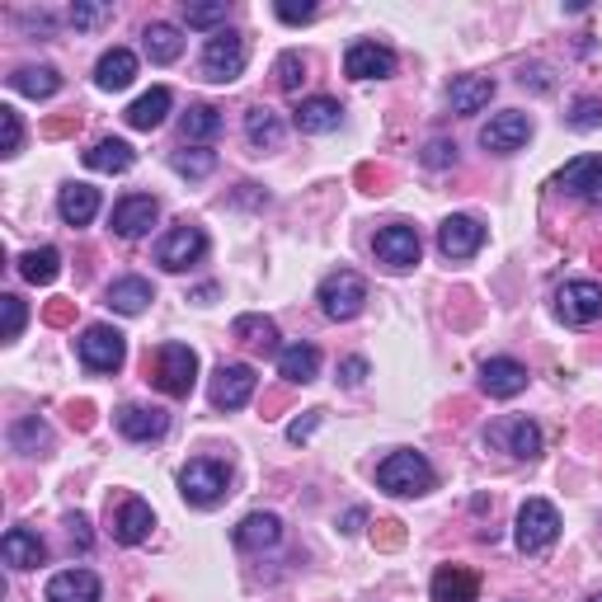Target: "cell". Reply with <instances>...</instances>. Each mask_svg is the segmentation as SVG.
I'll use <instances>...</instances> for the list:
<instances>
[{"label": "cell", "mask_w": 602, "mask_h": 602, "mask_svg": "<svg viewBox=\"0 0 602 602\" xmlns=\"http://www.w3.org/2000/svg\"><path fill=\"white\" fill-rule=\"evenodd\" d=\"M358 179L367 184V193H386V184H391V175H386V170H372V165L358 170Z\"/></svg>", "instance_id": "54"}, {"label": "cell", "mask_w": 602, "mask_h": 602, "mask_svg": "<svg viewBox=\"0 0 602 602\" xmlns=\"http://www.w3.org/2000/svg\"><path fill=\"white\" fill-rule=\"evenodd\" d=\"M367 372H372V367H367V358H358V353H353V358H343V363H339V381H343V386H363V381H367Z\"/></svg>", "instance_id": "48"}, {"label": "cell", "mask_w": 602, "mask_h": 602, "mask_svg": "<svg viewBox=\"0 0 602 602\" xmlns=\"http://www.w3.org/2000/svg\"><path fill=\"white\" fill-rule=\"evenodd\" d=\"M151 386L165 391L170 400H184L198 386V353L189 343H161L155 349V367H151Z\"/></svg>", "instance_id": "2"}, {"label": "cell", "mask_w": 602, "mask_h": 602, "mask_svg": "<svg viewBox=\"0 0 602 602\" xmlns=\"http://www.w3.org/2000/svg\"><path fill=\"white\" fill-rule=\"evenodd\" d=\"M57 212H62L66 226H90L99 212V189H90V184H66L62 198H57Z\"/></svg>", "instance_id": "29"}, {"label": "cell", "mask_w": 602, "mask_h": 602, "mask_svg": "<svg viewBox=\"0 0 602 602\" xmlns=\"http://www.w3.org/2000/svg\"><path fill=\"white\" fill-rule=\"evenodd\" d=\"M278 377L292 386L315 381L321 377V349H315V343H288V349H278Z\"/></svg>", "instance_id": "23"}, {"label": "cell", "mask_w": 602, "mask_h": 602, "mask_svg": "<svg viewBox=\"0 0 602 602\" xmlns=\"http://www.w3.org/2000/svg\"><path fill=\"white\" fill-rule=\"evenodd\" d=\"M339 118H343V109H339V99H329V95H311V99H301V104L292 109L297 133H306V137L335 133Z\"/></svg>", "instance_id": "18"}, {"label": "cell", "mask_w": 602, "mask_h": 602, "mask_svg": "<svg viewBox=\"0 0 602 602\" xmlns=\"http://www.w3.org/2000/svg\"><path fill=\"white\" fill-rule=\"evenodd\" d=\"M71 315H76V301H52V306L42 311V321H48V325H71Z\"/></svg>", "instance_id": "52"}, {"label": "cell", "mask_w": 602, "mask_h": 602, "mask_svg": "<svg viewBox=\"0 0 602 602\" xmlns=\"http://www.w3.org/2000/svg\"><path fill=\"white\" fill-rule=\"evenodd\" d=\"M0 311H5V339H20V329H24V321H28L24 301L14 297V292H5V297H0Z\"/></svg>", "instance_id": "45"}, {"label": "cell", "mask_w": 602, "mask_h": 602, "mask_svg": "<svg viewBox=\"0 0 602 602\" xmlns=\"http://www.w3.org/2000/svg\"><path fill=\"white\" fill-rule=\"evenodd\" d=\"M400 541H405V527H400L396 518H381V523H377V547H381V551H396Z\"/></svg>", "instance_id": "50"}, {"label": "cell", "mask_w": 602, "mask_h": 602, "mask_svg": "<svg viewBox=\"0 0 602 602\" xmlns=\"http://www.w3.org/2000/svg\"><path fill=\"white\" fill-rule=\"evenodd\" d=\"M10 442H14V452H38V448H48L52 434H48V424L38 419V414H28V419H20L10 428Z\"/></svg>", "instance_id": "40"}, {"label": "cell", "mask_w": 602, "mask_h": 602, "mask_svg": "<svg viewBox=\"0 0 602 602\" xmlns=\"http://www.w3.org/2000/svg\"><path fill=\"white\" fill-rule=\"evenodd\" d=\"M424 165L428 170H448V165H456V147H452V141H428V147H424Z\"/></svg>", "instance_id": "47"}, {"label": "cell", "mask_w": 602, "mask_h": 602, "mask_svg": "<svg viewBox=\"0 0 602 602\" xmlns=\"http://www.w3.org/2000/svg\"><path fill=\"white\" fill-rule=\"evenodd\" d=\"M226 5H184V20H189V28H217L226 24Z\"/></svg>", "instance_id": "44"}, {"label": "cell", "mask_w": 602, "mask_h": 602, "mask_svg": "<svg viewBox=\"0 0 602 602\" xmlns=\"http://www.w3.org/2000/svg\"><path fill=\"white\" fill-rule=\"evenodd\" d=\"M71 424H76L80 434L95 424V405H90V400H80V405H71Z\"/></svg>", "instance_id": "56"}, {"label": "cell", "mask_w": 602, "mask_h": 602, "mask_svg": "<svg viewBox=\"0 0 602 602\" xmlns=\"http://www.w3.org/2000/svg\"><path fill=\"white\" fill-rule=\"evenodd\" d=\"M555 315H561L565 325H593L602 321V288L589 278H575L565 283L561 292H555Z\"/></svg>", "instance_id": "10"}, {"label": "cell", "mask_w": 602, "mask_h": 602, "mask_svg": "<svg viewBox=\"0 0 602 602\" xmlns=\"http://www.w3.org/2000/svg\"><path fill=\"white\" fill-rule=\"evenodd\" d=\"M137 76V57L127 52V48H109L104 57H99V66H95V85L99 90H127Z\"/></svg>", "instance_id": "28"}, {"label": "cell", "mask_w": 602, "mask_h": 602, "mask_svg": "<svg viewBox=\"0 0 602 602\" xmlns=\"http://www.w3.org/2000/svg\"><path fill=\"white\" fill-rule=\"evenodd\" d=\"M0 555H5L10 569H38L48 561V547H42V537L28 532V527H10L5 541H0Z\"/></svg>", "instance_id": "21"}, {"label": "cell", "mask_w": 602, "mask_h": 602, "mask_svg": "<svg viewBox=\"0 0 602 602\" xmlns=\"http://www.w3.org/2000/svg\"><path fill=\"white\" fill-rule=\"evenodd\" d=\"M24 147V123L10 104H0V155H14Z\"/></svg>", "instance_id": "43"}, {"label": "cell", "mask_w": 602, "mask_h": 602, "mask_svg": "<svg viewBox=\"0 0 602 602\" xmlns=\"http://www.w3.org/2000/svg\"><path fill=\"white\" fill-rule=\"evenodd\" d=\"M217 133H222V109L193 104L189 113H184V137H189V141H212Z\"/></svg>", "instance_id": "38"}, {"label": "cell", "mask_w": 602, "mask_h": 602, "mask_svg": "<svg viewBox=\"0 0 602 602\" xmlns=\"http://www.w3.org/2000/svg\"><path fill=\"white\" fill-rule=\"evenodd\" d=\"M321 414H325V410H306V414H301V419H292L288 438H292V442H306V438L315 434V424H321Z\"/></svg>", "instance_id": "51"}, {"label": "cell", "mask_w": 602, "mask_h": 602, "mask_svg": "<svg viewBox=\"0 0 602 602\" xmlns=\"http://www.w3.org/2000/svg\"><path fill=\"white\" fill-rule=\"evenodd\" d=\"M561 537V513L547 499H527L518 509V551L523 555H547Z\"/></svg>", "instance_id": "6"}, {"label": "cell", "mask_w": 602, "mask_h": 602, "mask_svg": "<svg viewBox=\"0 0 602 602\" xmlns=\"http://www.w3.org/2000/svg\"><path fill=\"white\" fill-rule=\"evenodd\" d=\"M523 85H532V90H541V95H547L551 90V71L547 66H523V76H518Z\"/></svg>", "instance_id": "53"}, {"label": "cell", "mask_w": 602, "mask_h": 602, "mask_svg": "<svg viewBox=\"0 0 602 602\" xmlns=\"http://www.w3.org/2000/svg\"><path fill=\"white\" fill-rule=\"evenodd\" d=\"M246 34H236V28H217V34L208 38V48H203V76L212 85H231L246 76Z\"/></svg>", "instance_id": "3"}, {"label": "cell", "mask_w": 602, "mask_h": 602, "mask_svg": "<svg viewBox=\"0 0 602 602\" xmlns=\"http://www.w3.org/2000/svg\"><path fill=\"white\" fill-rule=\"evenodd\" d=\"M113 424H118V434L133 438V442H155V438H165L170 414L151 410V405H123L118 414H113Z\"/></svg>", "instance_id": "19"}, {"label": "cell", "mask_w": 602, "mask_h": 602, "mask_svg": "<svg viewBox=\"0 0 602 602\" xmlns=\"http://www.w3.org/2000/svg\"><path fill=\"white\" fill-rule=\"evenodd\" d=\"M598 179H602V155H575V161L555 175V189H565L575 198H589Z\"/></svg>", "instance_id": "31"}, {"label": "cell", "mask_w": 602, "mask_h": 602, "mask_svg": "<svg viewBox=\"0 0 602 602\" xmlns=\"http://www.w3.org/2000/svg\"><path fill=\"white\" fill-rule=\"evenodd\" d=\"M179 52H184V38H179L175 24H151L147 28V57H151L155 66L179 62Z\"/></svg>", "instance_id": "37"}, {"label": "cell", "mask_w": 602, "mask_h": 602, "mask_svg": "<svg viewBox=\"0 0 602 602\" xmlns=\"http://www.w3.org/2000/svg\"><path fill=\"white\" fill-rule=\"evenodd\" d=\"M480 598V575L466 565H442L434 575V602H476Z\"/></svg>", "instance_id": "22"}, {"label": "cell", "mask_w": 602, "mask_h": 602, "mask_svg": "<svg viewBox=\"0 0 602 602\" xmlns=\"http://www.w3.org/2000/svg\"><path fill=\"white\" fill-rule=\"evenodd\" d=\"M109 20V5H71V24L76 28H95Z\"/></svg>", "instance_id": "49"}, {"label": "cell", "mask_w": 602, "mask_h": 602, "mask_svg": "<svg viewBox=\"0 0 602 602\" xmlns=\"http://www.w3.org/2000/svg\"><path fill=\"white\" fill-rule=\"evenodd\" d=\"M151 301H155V288H151L147 278H118L109 288V306L118 311V315H141Z\"/></svg>", "instance_id": "33"}, {"label": "cell", "mask_w": 602, "mask_h": 602, "mask_svg": "<svg viewBox=\"0 0 602 602\" xmlns=\"http://www.w3.org/2000/svg\"><path fill=\"white\" fill-rule=\"evenodd\" d=\"M485 442H499V448L509 456H518V462H537L541 456V428L532 419H499V424H490Z\"/></svg>", "instance_id": "14"}, {"label": "cell", "mask_w": 602, "mask_h": 602, "mask_svg": "<svg viewBox=\"0 0 602 602\" xmlns=\"http://www.w3.org/2000/svg\"><path fill=\"white\" fill-rule=\"evenodd\" d=\"M203 254H208V236H203V226L179 222V226H170V231L161 236V246H155V264L170 268V274H184V268L198 264Z\"/></svg>", "instance_id": "7"}, {"label": "cell", "mask_w": 602, "mask_h": 602, "mask_svg": "<svg viewBox=\"0 0 602 602\" xmlns=\"http://www.w3.org/2000/svg\"><path fill=\"white\" fill-rule=\"evenodd\" d=\"M246 141L254 151H274L278 141H283V118L268 104H254L246 113Z\"/></svg>", "instance_id": "32"}, {"label": "cell", "mask_w": 602, "mask_h": 602, "mask_svg": "<svg viewBox=\"0 0 602 602\" xmlns=\"http://www.w3.org/2000/svg\"><path fill=\"white\" fill-rule=\"evenodd\" d=\"M10 90H20L28 99H52L62 90V76H57V66H20L10 76Z\"/></svg>", "instance_id": "34"}, {"label": "cell", "mask_w": 602, "mask_h": 602, "mask_svg": "<svg viewBox=\"0 0 602 602\" xmlns=\"http://www.w3.org/2000/svg\"><path fill=\"white\" fill-rule=\"evenodd\" d=\"M254 386H260V377H254L250 363H222L217 377H212V405H217V410H240V405H250Z\"/></svg>", "instance_id": "13"}, {"label": "cell", "mask_w": 602, "mask_h": 602, "mask_svg": "<svg viewBox=\"0 0 602 602\" xmlns=\"http://www.w3.org/2000/svg\"><path fill=\"white\" fill-rule=\"evenodd\" d=\"M363 523H367V509H349V513H343V532H363Z\"/></svg>", "instance_id": "58"}, {"label": "cell", "mask_w": 602, "mask_h": 602, "mask_svg": "<svg viewBox=\"0 0 602 602\" xmlns=\"http://www.w3.org/2000/svg\"><path fill=\"white\" fill-rule=\"evenodd\" d=\"M226 485H231V466H226V462H212V456H193V462L184 466V476H179L184 499H189V504H198V509L222 504V499H226Z\"/></svg>", "instance_id": "5"}, {"label": "cell", "mask_w": 602, "mask_h": 602, "mask_svg": "<svg viewBox=\"0 0 602 602\" xmlns=\"http://www.w3.org/2000/svg\"><path fill=\"white\" fill-rule=\"evenodd\" d=\"M274 76H278V90L297 95V90H301V80H306V57H301V52H283V57H278V66H274Z\"/></svg>", "instance_id": "41"}, {"label": "cell", "mask_w": 602, "mask_h": 602, "mask_svg": "<svg viewBox=\"0 0 602 602\" xmlns=\"http://www.w3.org/2000/svg\"><path fill=\"white\" fill-rule=\"evenodd\" d=\"M48 602H99V575L95 569H62L48 579Z\"/></svg>", "instance_id": "24"}, {"label": "cell", "mask_w": 602, "mask_h": 602, "mask_svg": "<svg viewBox=\"0 0 602 602\" xmlns=\"http://www.w3.org/2000/svg\"><path fill=\"white\" fill-rule=\"evenodd\" d=\"M343 76H353V80H386V76H396V52L386 48V42H353L349 52H343Z\"/></svg>", "instance_id": "12"}, {"label": "cell", "mask_w": 602, "mask_h": 602, "mask_svg": "<svg viewBox=\"0 0 602 602\" xmlns=\"http://www.w3.org/2000/svg\"><path fill=\"white\" fill-rule=\"evenodd\" d=\"M372 250H377V260L391 268V274H410V268L419 264V254H424L419 231H414V226H405V222L381 226L377 240H372Z\"/></svg>", "instance_id": "8"}, {"label": "cell", "mask_w": 602, "mask_h": 602, "mask_svg": "<svg viewBox=\"0 0 602 602\" xmlns=\"http://www.w3.org/2000/svg\"><path fill=\"white\" fill-rule=\"evenodd\" d=\"M170 165H175V175H184V179H208L212 170H217V151H208V147L175 151V155H170Z\"/></svg>", "instance_id": "39"}, {"label": "cell", "mask_w": 602, "mask_h": 602, "mask_svg": "<svg viewBox=\"0 0 602 602\" xmlns=\"http://www.w3.org/2000/svg\"><path fill=\"white\" fill-rule=\"evenodd\" d=\"M494 99V76H456L448 90L452 113H480Z\"/></svg>", "instance_id": "27"}, {"label": "cell", "mask_w": 602, "mask_h": 602, "mask_svg": "<svg viewBox=\"0 0 602 602\" xmlns=\"http://www.w3.org/2000/svg\"><path fill=\"white\" fill-rule=\"evenodd\" d=\"M589 203H598V208H602V179L593 184V193H589Z\"/></svg>", "instance_id": "59"}, {"label": "cell", "mask_w": 602, "mask_h": 602, "mask_svg": "<svg viewBox=\"0 0 602 602\" xmlns=\"http://www.w3.org/2000/svg\"><path fill=\"white\" fill-rule=\"evenodd\" d=\"M315 301H321V311L329 321H353L367 301V283H363V274H353V268H335V274H325V283L315 288Z\"/></svg>", "instance_id": "4"}, {"label": "cell", "mask_w": 602, "mask_h": 602, "mask_svg": "<svg viewBox=\"0 0 602 602\" xmlns=\"http://www.w3.org/2000/svg\"><path fill=\"white\" fill-rule=\"evenodd\" d=\"M527 137H532V118L518 113V109L494 113V118L480 127V147L494 151V155H513L518 147H527Z\"/></svg>", "instance_id": "11"}, {"label": "cell", "mask_w": 602, "mask_h": 602, "mask_svg": "<svg viewBox=\"0 0 602 602\" xmlns=\"http://www.w3.org/2000/svg\"><path fill=\"white\" fill-rule=\"evenodd\" d=\"M133 147L127 141H118V137H104V141H95L90 151H85V165L90 170H99V175H127L133 170Z\"/></svg>", "instance_id": "30"}, {"label": "cell", "mask_w": 602, "mask_h": 602, "mask_svg": "<svg viewBox=\"0 0 602 602\" xmlns=\"http://www.w3.org/2000/svg\"><path fill=\"white\" fill-rule=\"evenodd\" d=\"M589 602H602V593H598V598H589Z\"/></svg>", "instance_id": "60"}, {"label": "cell", "mask_w": 602, "mask_h": 602, "mask_svg": "<svg viewBox=\"0 0 602 602\" xmlns=\"http://www.w3.org/2000/svg\"><path fill=\"white\" fill-rule=\"evenodd\" d=\"M151 527H155V518L141 499H123L118 513H113V541H118V547H141V541L151 537Z\"/></svg>", "instance_id": "20"}, {"label": "cell", "mask_w": 602, "mask_h": 602, "mask_svg": "<svg viewBox=\"0 0 602 602\" xmlns=\"http://www.w3.org/2000/svg\"><path fill=\"white\" fill-rule=\"evenodd\" d=\"M565 123L575 127V133H593V127H602V99H593V95L575 99V109H569Z\"/></svg>", "instance_id": "42"}, {"label": "cell", "mask_w": 602, "mask_h": 602, "mask_svg": "<svg viewBox=\"0 0 602 602\" xmlns=\"http://www.w3.org/2000/svg\"><path fill=\"white\" fill-rule=\"evenodd\" d=\"M274 14L283 24H306V20H315V5H311V0H278Z\"/></svg>", "instance_id": "46"}, {"label": "cell", "mask_w": 602, "mask_h": 602, "mask_svg": "<svg viewBox=\"0 0 602 602\" xmlns=\"http://www.w3.org/2000/svg\"><path fill=\"white\" fill-rule=\"evenodd\" d=\"M155 217H161V203H155L151 193H127L118 208H113V231H118L123 240H137V236H147Z\"/></svg>", "instance_id": "16"}, {"label": "cell", "mask_w": 602, "mask_h": 602, "mask_svg": "<svg viewBox=\"0 0 602 602\" xmlns=\"http://www.w3.org/2000/svg\"><path fill=\"white\" fill-rule=\"evenodd\" d=\"M76 349H80V363L90 372H118L123 358H127V343H123V335L113 325H90L76 339Z\"/></svg>", "instance_id": "9"}, {"label": "cell", "mask_w": 602, "mask_h": 602, "mask_svg": "<svg viewBox=\"0 0 602 602\" xmlns=\"http://www.w3.org/2000/svg\"><path fill=\"white\" fill-rule=\"evenodd\" d=\"M231 335L246 343V349H260V353H274L278 349V325L268 315H236Z\"/></svg>", "instance_id": "35"}, {"label": "cell", "mask_w": 602, "mask_h": 602, "mask_svg": "<svg viewBox=\"0 0 602 602\" xmlns=\"http://www.w3.org/2000/svg\"><path fill=\"white\" fill-rule=\"evenodd\" d=\"M66 527H71V541H76V547L85 551V547H90V523H85L80 518V513H76V518H66Z\"/></svg>", "instance_id": "57"}, {"label": "cell", "mask_w": 602, "mask_h": 602, "mask_svg": "<svg viewBox=\"0 0 602 602\" xmlns=\"http://www.w3.org/2000/svg\"><path fill=\"white\" fill-rule=\"evenodd\" d=\"M20 274L28 283H38V288H48V283L62 274V254H57L52 246H38V250H24L20 254Z\"/></svg>", "instance_id": "36"}, {"label": "cell", "mask_w": 602, "mask_h": 602, "mask_svg": "<svg viewBox=\"0 0 602 602\" xmlns=\"http://www.w3.org/2000/svg\"><path fill=\"white\" fill-rule=\"evenodd\" d=\"M377 485L396 499H419L434 490V466H428L424 452H391L377 466Z\"/></svg>", "instance_id": "1"}, {"label": "cell", "mask_w": 602, "mask_h": 602, "mask_svg": "<svg viewBox=\"0 0 602 602\" xmlns=\"http://www.w3.org/2000/svg\"><path fill=\"white\" fill-rule=\"evenodd\" d=\"M283 541V523L278 513H250V518H240L236 527V547L240 551H268Z\"/></svg>", "instance_id": "25"}, {"label": "cell", "mask_w": 602, "mask_h": 602, "mask_svg": "<svg viewBox=\"0 0 602 602\" xmlns=\"http://www.w3.org/2000/svg\"><path fill=\"white\" fill-rule=\"evenodd\" d=\"M480 391L494 400H513L518 391H527V367L518 358H490V363L480 367Z\"/></svg>", "instance_id": "17"}, {"label": "cell", "mask_w": 602, "mask_h": 602, "mask_svg": "<svg viewBox=\"0 0 602 602\" xmlns=\"http://www.w3.org/2000/svg\"><path fill=\"white\" fill-rule=\"evenodd\" d=\"M170 104H175V99H170V90H165V85H155V90H147L141 99H133V109H127L123 118H127V127H137V133H155V127L165 123Z\"/></svg>", "instance_id": "26"}, {"label": "cell", "mask_w": 602, "mask_h": 602, "mask_svg": "<svg viewBox=\"0 0 602 602\" xmlns=\"http://www.w3.org/2000/svg\"><path fill=\"white\" fill-rule=\"evenodd\" d=\"M485 246V226L476 217H466V212H456L438 226V250L448 254V260H471Z\"/></svg>", "instance_id": "15"}, {"label": "cell", "mask_w": 602, "mask_h": 602, "mask_svg": "<svg viewBox=\"0 0 602 602\" xmlns=\"http://www.w3.org/2000/svg\"><path fill=\"white\" fill-rule=\"evenodd\" d=\"M76 127H80V113H66V118H52L42 127V137H66V133H76Z\"/></svg>", "instance_id": "55"}]
</instances>
